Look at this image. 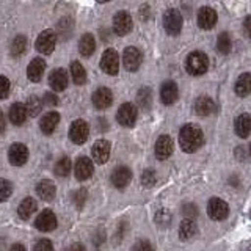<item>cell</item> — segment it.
Listing matches in <instances>:
<instances>
[{
	"mask_svg": "<svg viewBox=\"0 0 251 251\" xmlns=\"http://www.w3.org/2000/svg\"><path fill=\"white\" fill-rule=\"evenodd\" d=\"M204 135L196 124H185L179 132V145L184 152H195L202 146Z\"/></svg>",
	"mask_w": 251,
	"mask_h": 251,
	"instance_id": "cell-1",
	"label": "cell"
},
{
	"mask_svg": "<svg viewBox=\"0 0 251 251\" xmlns=\"http://www.w3.org/2000/svg\"><path fill=\"white\" fill-rule=\"evenodd\" d=\"M185 69L190 75H202L209 69V58L204 52L195 50L185 60Z\"/></svg>",
	"mask_w": 251,
	"mask_h": 251,
	"instance_id": "cell-2",
	"label": "cell"
},
{
	"mask_svg": "<svg viewBox=\"0 0 251 251\" xmlns=\"http://www.w3.org/2000/svg\"><path fill=\"white\" fill-rule=\"evenodd\" d=\"M163 27L167 30V33L171 36H176L180 33L182 30V16L175 8H170V10L165 11L163 14Z\"/></svg>",
	"mask_w": 251,
	"mask_h": 251,
	"instance_id": "cell-3",
	"label": "cell"
},
{
	"mask_svg": "<svg viewBox=\"0 0 251 251\" xmlns=\"http://www.w3.org/2000/svg\"><path fill=\"white\" fill-rule=\"evenodd\" d=\"M55 44H57V33H55V31L50 30V28L41 31L39 36L36 38V43H35L36 50L44 53V55L52 53L53 49H55Z\"/></svg>",
	"mask_w": 251,
	"mask_h": 251,
	"instance_id": "cell-4",
	"label": "cell"
},
{
	"mask_svg": "<svg viewBox=\"0 0 251 251\" xmlns=\"http://www.w3.org/2000/svg\"><path fill=\"white\" fill-rule=\"evenodd\" d=\"M90 135V126L85 120H75L69 127V138L75 145H83Z\"/></svg>",
	"mask_w": 251,
	"mask_h": 251,
	"instance_id": "cell-5",
	"label": "cell"
},
{
	"mask_svg": "<svg viewBox=\"0 0 251 251\" xmlns=\"http://www.w3.org/2000/svg\"><path fill=\"white\" fill-rule=\"evenodd\" d=\"M100 69L108 75H116L120 71V55L115 49H107L102 53L100 58Z\"/></svg>",
	"mask_w": 251,
	"mask_h": 251,
	"instance_id": "cell-6",
	"label": "cell"
},
{
	"mask_svg": "<svg viewBox=\"0 0 251 251\" xmlns=\"http://www.w3.org/2000/svg\"><path fill=\"white\" fill-rule=\"evenodd\" d=\"M137 115H138L137 107L130 104V102H126V104H123L120 108H118L116 120L121 126H124V127H132L137 121Z\"/></svg>",
	"mask_w": 251,
	"mask_h": 251,
	"instance_id": "cell-7",
	"label": "cell"
},
{
	"mask_svg": "<svg viewBox=\"0 0 251 251\" xmlns=\"http://www.w3.org/2000/svg\"><path fill=\"white\" fill-rule=\"evenodd\" d=\"M133 21L127 11H118L113 18V31L120 36H126L132 31Z\"/></svg>",
	"mask_w": 251,
	"mask_h": 251,
	"instance_id": "cell-8",
	"label": "cell"
},
{
	"mask_svg": "<svg viewBox=\"0 0 251 251\" xmlns=\"http://www.w3.org/2000/svg\"><path fill=\"white\" fill-rule=\"evenodd\" d=\"M141 61H143V55L137 47H126L123 52V65L126 69L130 71V73H135L141 66Z\"/></svg>",
	"mask_w": 251,
	"mask_h": 251,
	"instance_id": "cell-9",
	"label": "cell"
},
{
	"mask_svg": "<svg viewBox=\"0 0 251 251\" xmlns=\"http://www.w3.org/2000/svg\"><path fill=\"white\" fill-rule=\"evenodd\" d=\"M68 83H69V77H68V71L58 68V69H53L50 75H49V85L53 91H65L68 88Z\"/></svg>",
	"mask_w": 251,
	"mask_h": 251,
	"instance_id": "cell-10",
	"label": "cell"
},
{
	"mask_svg": "<svg viewBox=\"0 0 251 251\" xmlns=\"http://www.w3.org/2000/svg\"><path fill=\"white\" fill-rule=\"evenodd\" d=\"M207 214L212 220H225L229 214V206L220 198H212L207 204Z\"/></svg>",
	"mask_w": 251,
	"mask_h": 251,
	"instance_id": "cell-11",
	"label": "cell"
},
{
	"mask_svg": "<svg viewBox=\"0 0 251 251\" xmlns=\"http://www.w3.org/2000/svg\"><path fill=\"white\" fill-rule=\"evenodd\" d=\"M8 159H10V163L14 165V167H22L24 163L28 159V149L25 145L22 143H14L11 145L10 151H8Z\"/></svg>",
	"mask_w": 251,
	"mask_h": 251,
	"instance_id": "cell-12",
	"label": "cell"
},
{
	"mask_svg": "<svg viewBox=\"0 0 251 251\" xmlns=\"http://www.w3.org/2000/svg\"><path fill=\"white\" fill-rule=\"evenodd\" d=\"M113 102V94L112 90L105 88V86H100L96 91L93 93V105L98 110H105L112 105Z\"/></svg>",
	"mask_w": 251,
	"mask_h": 251,
	"instance_id": "cell-13",
	"label": "cell"
},
{
	"mask_svg": "<svg viewBox=\"0 0 251 251\" xmlns=\"http://www.w3.org/2000/svg\"><path fill=\"white\" fill-rule=\"evenodd\" d=\"M218 21V16L215 13L214 8L210 6H202L198 11V25L202 30H210L215 27V24Z\"/></svg>",
	"mask_w": 251,
	"mask_h": 251,
	"instance_id": "cell-14",
	"label": "cell"
},
{
	"mask_svg": "<svg viewBox=\"0 0 251 251\" xmlns=\"http://www.w3.org/2000/svg\"><path fill=\"white\" fill-rule=\"evenodd\" d=\"M110 151H112V146H110L107 140H98L91 148V154H93L94 162L99 165H104L108 160Z\"/></svg>",
	"mask_w": 251,
	"mask_h": 251,
	"instance_id": "cell-15",
	"label": "cell"
},
{
	"mask_svg": "<svg viewBox=\"0 0 251 251\" xmlns=\"http://www.w3.org/2000/svg\"><path fill=\"white\" fill-rule=\"evenodd\" d=\"M35 226L38 227L39 231H43V232L53 231L55 226H57V217H55V214L50 209H46V210H43L41 214L38 215L36 222H35Z\"/></svg>",
	"mask_w": 251,
	"mask_h": 251,
	"instance_id": "cell-16",
	"label": "cell"
},
{
	"mask_svg": "<svg viewBox=\"0 0 251 251\" xmlns=\"http://www.w3.org/2000/svg\"><path fill=\"white\" fill-rule=\"evenodd\" d=\"M93 171H94V165L91 159H88V157H78L74 168L75 177L78 180H86L93 176Z\"/></svg>",
	"mask_w": 251,
	"mask_h": 251,
	"instance_id": "cell-17",
	"label": "cell"
},
{
	"mask_svg": "<svg viewBox=\"0 0 251 251\" xmlns=\"http://www.w3.org/2000/svg\"><path fill=\"white\" fill-rule=\"evenodd\" d=\"M179 96V90H177V85L173 82V80H167L163 82L162 88H160V99L165 105H171L175 104Z\"/></svg>",
	"mask_w": 251,
	"mask_h": 251,
	"instance_id": "cell-18",
	"label": "cell"
},
{
	"mask_svg": "<svg viewBox=\"0 0 251 251\" xmlns=\"http://www.w3.org/2000/svg\"><path fill=\"white\" fill-rule=\"evenodd\" d=\"M44 71H46V60L44 58H33L28 63V68H27V77L28 80L31 82H39L44 75Z\"/></svg>",
	"mask_w": 251,
	"mask_h": 251,
	"instance_id": "cell-19",
	"label": "cell"
},
{
	"mask_svg": "<svg viewBox=\"0 0 251 251\" xmlns=\"http://www.w3.org/2000/svg\"><path fill=\"white\" fill-rule=\"evenodd\" d=\"M173 140L168 135H162L155 141V157L159 160H165L173 154Z\"/></svg>",
	"mask_w": 251,
	"mask_h": 251,
	"instance_id": "cell-20",
	"label": "cell"
},
{
	"mask_svg": "<svg viewBox=\"0 0 251 251\" xmlns=\"http://www.w3.org/2000/svg\"><path fill=\"white\" fill-rule=\"evenodd\" d=\"M132 179V171L127 167H118L112 173V184L116 188H126Z\"/></svg>",
	"mask_w": 251,
	"mask_h": 251,
	"instance_id": "cell-21",
	"label": "cell"
},
{
	"mask_svg": "<svg viewBox=\"0 0 251 251\" xmlns=\"http://www.w3.org/2000/svg\"><path fill=\"white\" fill-rule=\"evenodd\" d=\"M58 123H60V113L58 112H47L41 118V121H39V127H41L43 133L50 135V133L57 129Z\"/></svg>",
	"mask_w": 251,
	"mask_h": 251,
	"instance_id": "cell-22",
	"label": "cell"
},
{
	"mask_svg": "<svg viewBox=\"0 0 251 251\" xmlns=\"http://www.w3.org/2000/svg\"><path fill=\"white\" fill-rule=\"evenodd\" d=\"M215 112V102L207 96H201L195 100V113L198 116H209Z\"/></svg>",
	"mask_w": 251,
	"mask_h": 251,
	"instance_id": "cell-23",
	"label": "cell"
},
{
	"mask_svg": "<svg viewBox=\"0 0 251 251\" xmlns=\"http://www.w3.org/2000/svg\"><path fill=\"white\" fill-rule=\"evenodd\" d=\"M234 130L240 138H247L251 133V116L248 113H243L235 118Z\"/></svg>",
	"mask_w": 251,
	"mask_h": 251,
	"instance_id": "cell-24",
	"label": "cell"
},
{
	"mask_svg": "<svg viewBox=\"0 0 251 251\" xmlns=\"http://www.w3.org/2000/svg\"><path fill=\"white\" fill-rule=\"evenodd\" d=\"M27 110H25V104H21V102H16V104L11 105L10 113H8V118L14 126H22L27 120Z\"/></svg>",
	"mask_w": 251,
	"mask_h": 251,
	"instance_id": "cell-25",
	"label": "cell"
},
{
	"mask_svg": "<svg viewBox=\"0 0 251 251\" xmlns=\"http://www.w3.org/2000/svg\"><path fill=\"white\" fill-rule=\"evenodd\" d=\"M36 193L41 200L44 201H52L55 198V193H57V188H55V184L49 179H44L38 184L36 187Z\"/></svg>",
	"mask_w": 251,
	"mask_h": 251,
	"instance_id": "cell-26",
	"label": "cell"
},
{
	"mask_svg": "<svg viewBox=\"0 0 251 251\" xmlns=\"http://www.w3.org/2000/svg\"><path fill=\"white\" fill-rule=\"evenodd\" d=\"M96 50V39L91 33H85L80 41H78V52H80L83 57H91Z\"/></svg>",
	"mask_w": 251,
	"mask_h": 251,
	"instance_id": "cell-27",
	"label": "cell"
},
{
	"mask_svg": "<svg viewBox=\"0 0 251 251\" xmlns=\"http://www.w3.org/2000/svg\"><path fill=\"white\" fill-rule=\"evenodd\" d=\"M234 91H235V94H237V96L247 98L248 94L251 93V74H248V73L242 74L237 78V82H235Z\"/></svg>",
	"mask_w": 251,
	"mask_h": 251,
	"instance_id": "cell-28",
	"label": "cell"
},
{
	"mask_svg": "<svg viewBox=\"0 0 251 251\" xmlns=\"http://www.w3.org/2000/svg\"><path fill=\"white\" fill-rule=\"evenodd\" d=\"M38 209V204L33 198H25L18 207V214L22 220H28Z\"/></svg>",
	"mask_w": 251,
	"mask_h": 251,
	"instance_id": "cell-29",
	"label": "cell"
},
{
	"mask_svg": "<svg viewBox=\"0 0 251 251\" xmlns=\"http://www.w3.org/2000/svg\"><path fill=\"white\" fill-rule=\"evenodd\" d=\"M198 231V227H196V223L193 222L192 218H185L182 223L179 226V237L182 240H188L192 239L193 235Z\"/></svg>",
	"mask_w": 251,
	"mask_h": 251,
	"instance_id": "cell-30",
	"label": "cell"
},
{
	"mask_svg": "<svg viewBox=\"0 0 251 251\" xmlns=\"http://www.w3.org/2000/svg\"><path fill=\"white\" fill-rule=\"evenodd\" d=\"M71 77L75 85H83L86 82V71L78 61L71 63Z\"/></svg>",
	"mask_w": 251,
	"mask_h": 251,
	"instance_id": "cell-31",
	"label": "cell"
},
{
	"mask_svg": "<svg viewBox=\"0 0 251 251\" xmlns=\"http://www.w3.org/2000/svg\"><path fill=\"white\" fill-rule=\"evenodd\" d=\"M25 110L28 116H38L43 110V99H39L38 96H30L25 102Z\"/></svg>",
	"mask_w": 251,
	"mask_h": 251,
	"instance_id": "cell-32",
	"label": "cell"
},
{
	"mask_svg": "<svg viewBox=\"0 0 251 251\" xmlns=\"http://www.w3.org/2000/svg\"><path fill=\"white\" fill-rule=\"evenodd\" d=\"M71 168H73V162H71L69 157H61V159L55 163V175L60 176V177H66L69 173H71Z\"/></svg>",
	"mask_w": 251,
	"mask_h": 251,
	"instance_id": "cell-33",
	"label": "cell"
},
{
	"mask_svg": "<svg viewBox=\"0 0 251 251\" xmlns=\"http://www.w3.org/2000/svg\"><path fill=\"white\" fill-rule=\"evenodd\" d=\"M27 49V39L25 36H16L13 39V43H11V47H10V50H11V55L13 57H19V55H22L24 52H25Z\"/></svg>",
	"mask_w": 251,
	"mask_h": 251,
	"instance_id": "cell-34",
	"label": "cell"
},
{
	"mask_svg": "<svg viewBox=\"0 0 251 251\" xmlns=\"http://www.w3.org/2000/svg\"><path fill=\"white\" fill-rule=\"evenodd\" d=\"M217 49L222 53H229V50H231V38H229V35L226 33V31L220 33V36L217 39Z\"/></svg>",
	"mask_w": 251,
	"mask_h": 251,
	"instance_id": "cell-35",
	"label": "cell"
},
{
	"mask_svg": "<svg viewBox=\"0 0 251 251\" xmlns=\"http://www.w3.org/2000/svg\"><path fill=\"white\" fill-rule=\"evenodd\" d=\"M13 193V185L10 180L6 179H0V202L6 201Z\"/></svg>",
	"mask_w": 251,
	"mask_h": 251,
	"instance_id": "cell-36",
	"label": "cell"
},
{
	"mask_svg": "<svg viewBox=\"0 0 251 251\" xmlns=\"http://www.w3.org/2000/svg\"><path fill=\"white\" fill-rule=\"evenodd\" d=\"M155 223L159 226H162V227H167L171 223V214L167 209L159 210V212H157V215H155Z\"/></svg>",
	"mask_w": 251,
	"mask_h": 251,
	"instance_id": "cell-37",
	"label": "cell"
},
{
	"mask_svg": "<svg viewBox=\"0 0 251 251\" xmlns=\"http://www.w3.org/2000/svg\"><path fill=\"white\" fill-rule=\"evenodd\" d=\"M138 104L143 107V108H148L149 105H151V91H149L148 88H143L138 91Z\"/></svg>",
	"mask_w": 251,
	"mask_h": 251,
	"instance_id": "cell-38",
	"label": "cell"
},
{
	"mask_svg": "<svg viewBox=\"0 0 251 251\" xmlns=\"http://www.w3.org/2000/svg\"><path fill=\"white\" fill-rule=\"evenodd\" d=\"M155 180H157V177H155L154 170H146L143 173V176H141V184L145 187H152L155 184Z\"/></svg>",
	"mask_w": 251,
	"mask_h": 251,
	"instance_id": "cell-39",
	"label": "cell"
},
{
	"mask_svg": "<svg viewBox=\"0 0 251 251\" xmlns=\"http://www.w3.org/2000/svg\"><path fill=\"white\" fill-rule=\"evenodd\" d=\"M10 93V80L5 75H0V99H5Z\"/></svg>",
	"mask_w": 251,
	"mask_h": 251,
	"instance_id": "cell-40",
	"label": "cell"
},
{
	"mask_svg": "<svg viewBox=\"0 0 251 251\" xmlns=\"http://www.w3.org/2000/svg\"><path fill=\"white\" fill-rule=\"evenodd\" d=\"M182 215L185 218H195L196 215H198V209H196L195 204H184L182 206Z\"/></svg>",
	"mask_w": 251,
	"mask_h": 251,
	"instance_id": "cell-41",
	"label": "cell"
},
{
	"mask_svg": "<svg viewBox=\"0 0 251 251\" xmlns=\"http://www.w3.org/2000/svg\"><path fill=\"white\" fill-rule=\"evenodd\" d=\"M35 251H53V247H52L50 240H47V239H41V240H38V242H36V245H35Z\"/></svg>",
	"mask_w": 251,
	"mask_h": 251,
	"instance_id": "cell-42",
	"label": "cell"
},
{
	"mask_svg": "<svg viewBox=\"0 0 251 251\" xmlns=\"http://www.w3.org/2000/svg\"><path fill=\"white\" fill-rule=\"evenodd\" d=\"M133 251H154L152 245L148 240H138L132 248Z\"/></svg>",
	"mask_w": 251,
	"mask_h": 251,
	"instance_id": "cell-43",
	"label": "cell"
},
{
	"mask_svg": "<svg viewBox=\"0 0 251 251\" xmlns=\"http://www.w3.org/2000/svg\"><path fill=\"white\" fill-rule=\"evenodd\" d=\"M43 104L49 105V107H55L58 104V98L55 96V94H52V93H46L44 98H43Z\"/></svg>",
	"mask_w": 251,
	"mask_h": 251,
	"instance_id": "cell-44",
	"label": "cell"
},
{
	"mask_svg": "<svg viewBox=\"0 0 251 251\" xmlns=\"http://www.w3.org/2000/svg\"><path fill=\"white\" fill-rule=\"evenodd\" d=\"M85 198H86V192L83 190H78V192H75L74 193V201H75V206L77 207H82L83 204H85Z\"/></svg>",
	"mask_w": 251,
	"mask_h": 251,
	"instance_id": "cell-45",
	"label": "cell"
},
{
	"mask_svg": "<svg viewBox=\"0 0 251 251\" xmlns=\"http://www.w3.org/2000/svg\"><path fill=\"white\" fill-rule=\"evenodd\" d=\"M243 30H245L247 36L251 39V16H248V18L245 19V22H243Z\"/></svg>",
	"mask_w": 251,
	"mask_h": 251,
	"instance_id": "cell-46",
	"label": "cell"
},
{
	"mask_svg": "<svg viewBox=\"0 0 251 251\" xmlns=\"http://www.w3.org/2000/svg\"><path fill=\"white\" fill-rule=\"evenodd\" d=\"M66 251H85V248H83L82 243H73L71 247H68Z\"/></svg>",
	"mask_w": 251,
	"mask_h": 251,
	"instance_id": "cell-47",
	"label": "cell"
},
{
	"mask_svg": "<svg viewBox=\"0 0 251 251\" xmlns=\"http://www.w3.org/2000/svg\"><path fill=\"white\" fill-rule=\"evenodd\" d=\"M5 127H6V118L2 112H0V133L5 130Z\"/></svg>",
	"mask_w": 251,
	"mask_h": 251,
	"instance_id": "cell-48",
	"label": "cell"
},
{
	"mask_svg": "<svg viewBox=\"0 0 251 251\" xmlns=\"http://www.w3.org/2000/svg\"><path fill=\"white\" fill-rule=\"evenodd\" d=\"M10 251H25V247L21 245V243H16V245H13L10 248Z\"/></svg>",
	"mask_w": 251,
	"mask_h": 251,
	"instance_id": "cell-49",
	"label": "cell"
},
{
	"mask_svg": "<svg viewBox=\"0 0 251 251\" xmlns=\"http://www.w3.org/2000/svg\"><path fill=\"white\" fill-rule=\"evenodd\" d=\"M250 152H251V146H250Z\"/></svg>",
	"mask_w": 251,
	"mask_h": 251,
	"instance_id": "cell-50",
	"label": "cell"
}]
</instances>
